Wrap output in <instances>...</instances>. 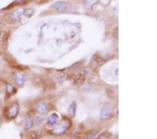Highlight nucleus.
Listing matches in <instances>:
<instances>
[{
  "label": "nucleus",
  "mask_w": 157,
  "mask_h": 139,
  "mask_svg": "<svg viewBox=\"0 0 157 139\" xmlns=\"http://www.w3.org/2000/svg\"><path fill=\"white\" fill-rule=\"evenodd\" d=\"M55 10L58 13H63L67 10V6L66 4L63 2H57L56 3L54 4Z\"/></svg>",
  "instance_id": "nucleus-8"
},
{
  "label": "nucleus",
  "mask_w": 157,
  "mask_h": 139,
  "mask_svg": "<svg viewBox=\"0 0 157 139\" xmlns=\"http://www.w3.org/2000/svg\"><path fill=\"white\" fill-rule=\"evenodd\" d=\"M98 133V131H92V133H89L87 136H85V139H94V138L96 137V136H97Z\"/></svg>",
  "instance_id": "nucleus-14"
},
{
  "label": "nucleus",
  "mask_w": 157,
  "mask_h": 139,
  "mask_svg": "<svg viewBox=\"0 0 157 139\" xmlns=\"http://www.w3.org/2000/svg\"><path fill=\"white\" fill-rule=\"evenodd\" d=\"M13 80L16 85L20 87H23L27 80V75L25 73L19 71L14 72L13 74Z\"/></svg>",
  "instance_id": "nucleus-3"
},
{
  "label": "nucleus",
  "mask_w": 157,
  "mask_h": 139,
  "mask_svg": "<svg viewBox=\"0 0 157 139\" xmlns=\"http://www.w3.org/2000/svg\"><path fill=\"white\" fill-rule=\"evenodd\" d=\"M71 122L69 120H64L60 123L55 125V127L52 129L53 134L59 136L62 135L70 128Z\"/></svg>",
  "instance_id": "nucleus-1"
},
{
  "label": "nucleus",
  "mask_w": 157,
  "mask_h": 139,
  "mask_svg": "<svg viewBox=\"0 0 157 139\" xmlns=\"http://www.w3.org/2000/svg\"><path fill=\"white\" fill-rule=\"evenodd\" d=\"M5 38H6V34L3 32H0V44H2L4 41Z\"/></svg>",
  "instance_id": "nucleus-17"
},
{
  "label": "nucleus",
  "mask_w": 157,
  "mask_h": 139,
  "mask_svg": "<svg viewBox=\"0 0 157 139\" xmlns=\"http://www.w3.org/2000/svg\"><path fill=\"white\" fill-rule=\"evenodd\" d=\"M33 13H34V10H33L32 9H26V10H24L23 11V14L24 16H27V17H30L32 16L33 14Z\"/></svg>",
  "instance_id": "nucleus-15"
},
{
  "label": "nucleus",
  "mask_w": 157,
  "mask_h": 139,
  "mask_svg": "<svg viewBox=\"0 0 157 139\" xmlns=\"http://www.w3.org/2000/svg\"><path fill=\"white\" fill-rule=\"evenodd\" d=\"M100 0H85V6L87 9H92Z\"/></svg>",
  "instance_id": "nucleus-11"
},
{
  "label": "nucleus",
  "mask_w": 157,
  "mask_h": 139,
  "mask_svg": "<svg viewBox=\"0 0 157 139\" xmlns=\"http://www.w3.org/2000/svg\"><path fill=\"white\" fill-rule=\"evenodd\" d=\"M76 109H77V105L75 102H72L71 103L69 107V113L71 117H74L76 113Z\"/></svg>",
  "instance_id": "nucleus-10"
},
{
  "label": "nucleus",
  "mask_w": 157,
  "mask_h": 139,
  "mask_svg": "<svg viewBox=\"0 0 157 139\" xmlns=\"http://www.w3.org/2000/svg\"><path fill=\"white\" fill-rule=\"evenodd\" d=\"M24 10L22 9H16L15 11H13L11 14V16H10V18H11L13 22H16L20 19V18L23 14Z\"/></svg>",
  "instance_id": "nucleus-6"
},
{
  "label": "nucleus",
  "mask_w": 157,
  "mask_h": 139,
  "mask_svg": "<svg viewBox=\"0 0 157 139\" xmlns=\"http://www.w3.org/2000/svg\"><path fill=\"white\" fill-rule=\"evenodd\" d=\"M33 125H34V120H33V117L31 115H29L28 117H27L26 121H25V130H29L31 129Z\"/></svg>",
  "instance_id": "nucleus-9"
},
{
  "label": "nucleus",
  "mask_w": 157,
  "mask_h": 139,
  "mask_svg": "<svg viewBox=\"0 0 157 139\" xmlns=\"http://www.w3.org/2000/svg\"><path fill=\"white\" fill-rule=\"evenodd\" d=\"M113 108L110 105H105L102 109H101L100 113V119L102 120H107L110 117L112 114Z\"/></svg>",
  "instance_id": "nucleus-4"
},
{
  "label": "nucleus",
  "mask_w": 157,
  "mask_h": 139,
  "mask_svg": "<svg viewBox=\"0 0 157 139\" xmlns=\"http://www.w3.org/2000/svg\"><path fill=\"white\" fill-rule=\"evenodd\" d=\"M20 111V106L18 103H13V104L9 106L6 110V117L9 120H14L17 115H18Z\"/></svg>",
  "instance_id": "nucleus-2"
},
{
  "label": "nucleus",
  "mask_w": 157,
  "mask_h": 139,
  "mask_svg": "<svg viewBox=\"0 0 157 139\" xmlns=\"http://www.w3.org/2000/svg\"><path fill=\"white\" fill-rule=\"evenodd\" d=\"M6 93L9 95H13L16 93V88H15L11 84H7L6 87Z\"/></svg>",
  "instance_id": "nucleus-13"
},
{
  "label": "nucleus",
  "mask_w": 157,
  "mask_h": 139,
  "mask_svg": "<svg viewBox=\"0 0 157 139\" xmlns=\"http://www.w3.org/2000/svg\"><path fill=\"white\" fill-rule=\"evenodd\" d=\"M62 139H65V138H62Z\"/></svg>",
  "instance_id": "nucleus-18"
},
{
  "label": "nucleus",
  "mask_w": 157,
  "mask_h": 139,
  "mask_svg": "<svg viewBox=\"0 0 157 139\" xmlns=\"http://www.w3.org/2000/svg\"><path fill=\"white\" fill-rule=\"evenodd\" d=\"M43 121H44V120H43V118L40 117V116H36V117L34 119V122H35V124H36V125H40L43 123Z\"/></svg>",
  "instance_id": "nucleus-16"
},
{
  "label": "nucleus",
  "mask_w": 157,
  "mask_h": 139,
  "mask_svg": "<svg viewBox=\"0 0 157 139\" xmlns=\"http://www.w3.org/2000/svg\"><path fill=\"white\" fill-rule=\"evenodd\" d=\"M36 110L40 115H45L48 111V106L45 103H39L36 105Z\"/></svg>",
  "instance_id": "nucleus-7"
},
{
  "label": "nucleus",
  "mask_w": 157,
  "mask_h": 139,
  "mask_svg": "<svg viewBox=\"0 0 157 139\" xmlns=\"http://www.w3.org/2000/svg\"><path fill=\"white\" fill-rule=\"evenodd\" d=\"M85 82V77L82 75H77L74 79V83L76 85H81Z\"/></svg>",
  "instance_id": "nucleus-12"
},
{
  "label": "nucleus",
  "mask_w": 157,
  "mask_h": 139,
  "mask_svg": "<svg viewBox=\"0 0 157 139\" xmlns=\"http://www.w3.org/2000/svg\"><path fill=\"white\" fill-rule=\"evenodd\" d=\"M59 121V116L56 113H52L50 115L47 119V124L48 125L54 126L57 125Z\"/></svg>",
  "instance_id": "nucleus-5"
}]
</instances>
